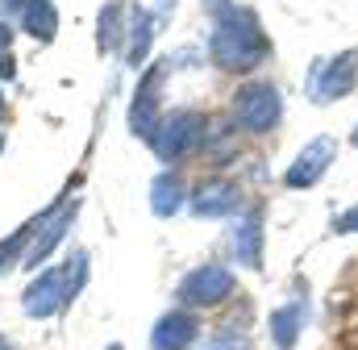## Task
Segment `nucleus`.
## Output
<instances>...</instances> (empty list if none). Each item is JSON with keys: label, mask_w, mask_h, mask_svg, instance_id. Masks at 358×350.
<instances>
[{"label": "nucleus", "mask_w": 358, "mask_h": 350, "mask_svg": "<svg viewBox=\"0 0 358 350\" xmlns=\"http://www.w3.org/2000/svg\"><path fill=\"white\" fill-rule=\"evenodd\" d=\"M21 25H25L29 38L50 42V38H55V25H59V13H55L50 0H25V8H21Z\"/></svg>", "instance_id": "16"}, {"label": "nucleus", "mask_w": 358, "mask_h": 350, "mask_svg": "<svg viewBox=\"0 0 358 350\" xmlns=\"http://www.w3.org/2000/svg\"><path fill=\"white\" fill-rule=\"evenodd\" d=\"M263 204H255V209H246L242 217H238V225H234V234H229V242H234V259L242 262V267H250V271H259L263 267Z\"/></svg>", "instance_id": "10"}, {"label": "nucleus", "mask_w": 358, "mask_h": 350, "mask_svg": "<svg viewBox=\"0 0 358 350\" xmlns=\"http://www.w3.org/2000/svg\"><path fill=\"white\" fill-rule=\"evenodd\" d=\"M179 204H183V179L176 172H163L150 183V209L155 217H176Z\"/></svg>", "instance_id": "15"}, {"label": "nucleus", "mask_w": 358, "mask_h": 350, "mask_svg": "<svg viewBox=\"0 0 358 350\" xmlns=\"http://www.w3.org/2000/svg\"><path fill=\"white\" fill-rule=\"evenodd\" d=\"M196 338H200L196 313L176 309V313H163V317H159V326H155V334H150V346L155 350H187Z\"/></svg>", "instance_id": "11"}, {"label": "nucleus", "mask_w": 358, "mask_h": 350, "mask_svg": "<svg viewBox=\"0 0 358 350\" xmlns=\"http://www.w3.org/2000/svg\"><path fill=\"white\" fill-rule=\"evenodd\" d=\"M0 117H4V96H0Z\"/></svg>", "instance_id": "25"}, {"label": "nucleus", "mask_w": 358, "mask_h": 350, "mask_svg": "<svg viewBox=\"0 0 358 350\" xmlns=\"http://www.w3.org/2000/svg\"><path fill=\"white\" fill-rule=\"evenodd\" d=\"M242 209V188L234 179H204L192 192V213L196 217H229Z\"/></svg>", "instance_id": "9"}, {"label": "nucleus", "mask_w": 358, "mask_h": 350, "mask_svg": "<svg viewBox=\"0 0 358 350\" xmlns=\"http://www.w3.org/2000/svg\"><path fill=\"white\" fill-rule=\"evenodd\" d=\"M167 67L171 63H155V67H146V76H142V84H138V96H134V104H129V130L138 134V138H155L159 134V125H163V113H159V88L167 80Z\"/></svg>", "instance_id": "7"}, {"label": "nucleus", "mask_w": 358, "mask_h": 350, "mask_svg": "<svg viewBox=\"0 0 358 350\" xmlns=\"http://www.w3.org/2000/svg\"><path fill=\"white\" fill-rule=\"evenodd\" d=\"M334 234H358V209H346L334 217Z\"/></svg>", "instance_id": "19"}, {"label": "nucleus", "mask_w": 358, "mask_h": 350, "mask_svg": "<svg viewBox=\"0 0 358 350\" xmlns=\"http://www.w3.org/2000/svg\"><path fill=\"white\" fill-rule=\"evenodd\" d=\"M0 8L4 13H17V8H25V0H0Z\"/></svg>", "instance_id": "21"}, {"label": "nucleus", "mask_w": 358, "mask_h": 350, "mask_svg": "<svg viewBox=\"0 0 358 350\" xmlns=\"http://www.w3.org/2000/svg\"><path fill=\"white\" fill-rule=\"evenodd\" d=\"M0 150H4V138H0Z\"/></svg>", "instance_id": "27"}, {"label": "nucleus", "mask_w": 358, "mask_h": 350, "mask_svg": "<svg viewBox=\"0 0 358 350\" xmlns=\"http://www.w3.org/2000/svg\"><path fill=\"white\" fill-rule=\"evenodd\" d=\"M0 76H4V80L13 76V59H8V46H0Z\"/></svg>", "instance_id": "20"}, {"label": "nucleus", "mask_w": 358, "mask_h": 350, "mask_svg": "<svg viewBox=\"0 0 358 350\" xmlns=\"http://www.w3.org/2000/svg\"><path fill=\"white\" fill-rule=\"evenodd\" d=\"M121 8L117 4H104V13H100V34H96V42H100V50H117V42H121Z\"/></svg>", "instance_id": "17"}, {"label": "nucleus", "mask_w": 358, "mask_h": 350, "mask_svg": "<svg viewBox=\"0 0 358 350\" xmlns=\"http://www.w3.org/2000/svg\"><path fill=\"white\" fill-rule=\"evenodd\" d=\"M213 13V38H208V59L221 71L246 76L263 67L271 55V42L250 8H238L234 0H204Z\"/></svg>", "instance_id": "1"}, {"label": "nucleus", "mask_w": 358, "mask_h": 350, "mask_svg": "<svg viewBox=\"0 0 358 350\" xmlns=\"http://www.w3.org/2000/svg\"><path fill=\"white\" fill-rule=\"evenodd\" d=\"M8 42H13V29H8V25H0V46H8Z\"/></svg>", "instance_id": "22"}, {"label": "nucleus", "mask_w": 358, "mask_h": 350, "mask_svg": "<svg viewBox=\"0 0 358 350\" xmlns=\"http://www.w3.org/2000/svg\"><path fill=\"white\" fill-rule=\"evenodd\" d=\"M334 159H338V142L329 138V134H321V138H313V142H304V150L292 159V167L283 172V183L287 188H313V183H321L325 172L334 167Z\"/></svg>", "instance_id": "8"}, {"label": "nucleus", "mask_w": 358, "mask_h": 350, "mask_svg": "<svg viewBox=\"0 0 358 350\" xmlns=\"http://www.w3.org/2000/svg\"><path fill=\"white\" fill-rule=\"evenodd\" d=\"M358 88V50H342L334 59H317L308 76V96L317 104H334Z\"/></svg>", "instance_id": "5"}, {"label": "nucleus", "mask_w": 358, "mask_h": 350, "mask_svg": "<svg viewBox=\"0 0 358 350\" xmlns=\"http://www.w3.org/2000/svg\"><path fill=\"white\" fill-rule=\"evenodd\" d=\"M204 138H208V121L200 113H192V108H179L171 117H163V125L150 138V146H155V155L163 163H176V159H187L192 150H200Z\"/></svg>", "instance_id": "3"}, {"label": "nucleus", "mask_w": 358, "mask_h": 350, "mask_svg": "<svg viewBox=\"0 0 358 350\" xmlns=\"http://www.w3.org/2000/svg\"><path fill=\"white\" fill-rule=\"evenodd\" d=\"M108 350H121V346H108Z\"/></svg>", "instance_id": "28"}, {"label": "nucleus", "mask_w": 358, "mask_h": 350, "mask_svg": "<svg viewBox=\"0 0 358 350\" xmlns=\"http://www.w3.org/2000/svg\"><path fill=\"white\" fill-rule=\"evenodd\" d=\"M84 279H88V255H71V262H63L55 271H42L25 288V300L21 304H25L29 317H50V313H59L63 304H71L80 296Z\"/></svg>", "instance_id": "2"}, {"label": "nucleus", "mask_w": 358, "mask_h": 350, "mask_svg": "<svg viewBox=\"0 0 358 350\" xmlns=\"http://www.w3.org/2000/svg\"><path fill=\"white\" fill-rule=\"evenodd\" d=\"M167 8H176V0H159V13H167Z\"/></svg>", "instance_id": "23"}, {"label": "nucleus", "mask_w": 358, "mask_h": 350, "mask_svg": "<svg viewBox=\"0 0 358 350\" xmlns=\"http://www.w3.org/2000/svg\"><path fill=\"white\" fill-rule=\"evenodd\" d=\"M234 117L246 134H271L283 121V96L275 84H246L234 92Z\"/></svg>", "instance_id": "4"}, {"label": "nucleus", "mask_w": 358, "mask_h": 350, "mask_svg": "<svg viewBox=\"0 0 358 350\" xmlns=\"http://www.w3.org/2000/svg\"><path fill=\"white\" fill-rule=\"evenodd\" d=\"M0 350H13V346H8V342H4V338H0Z\"/></svg>", "instance_id": "24"}, {"label": "nucleus", "mask_w": 358, "mask_h": 350, "mask_svg": "<svg viewBox=\"0 0 358 350\" xmlns=\"http://www.w3.org/2000/svg\"><path fill=\"white\" fill-rule=\"evenodd\" d=\"M204 350H250V338H246V330H238V321H229L225 330H217Z\"/></svg>", "instance_id": "18"}, {"label": "nucleus", "mask_w": 358, "mask_h": 350, "mask_svg": "<svg viewBox=\"0 0 358 350\" xmlns=\"http://www.w3.org/2000/svg\"><path fill=\"white\" fill-rule=\"evenodd\" d=\"M304 300H292V304H279L275 313H271V342L279 350H292L300 342V334H304Z\"/></svg>", "instance_id": "13"}, {"label": "nucleus", "mask_w": 358, "mask_h": 350, "mask_svg": "<svg viewBox=\"0 0 358 350\" xmlns=\"http://www.w3.org/2000/svg\"><path fill=\"white\" fill-rule=\"evenodd\" d=\"M229 292H234V271L221 267V262H204V267L187 271L176 288L179 304H187V309H213V304H221Z\"/></svg>", "instance_id": "6"}, {"label": "nucleus", "mask_w": 358, "mask_h": 350, "mask_svg": "<svg viewBox=\"0 0 358 350\" xmlns=\"http://www.w3.org/2000/svg\"><path fill=\"white\" fill-rule=\"evenodd\" d=\"M150 42H155V17L146 8H134L129 13V67H142L146 55H150Z\"/></svg>", "instance_id": "14"}, {"label": "nucleus", "mask_w": 358, "mask_h": 350, "mask_svg": "<svg viewBox=\"0 0 358 350\" xmlns=\"http://www.w3.org/2000/svg\"><path fill=\"white\" fill-rule=\"evenodd\" d=\"M355 146H358V130H355Z\"/></svg>", "instance_id": "26"}, {"label": "nucleus", "mask_w": 358, "mask_h": 350, "mask_svg": "<svg viewBox=\"0 0 358 350\" xmlns=\"http://www.w3.org/2000/svg\"><path fill=\"white\" fill-rule=\"evenodd\" d=\"M71 217H76V204H71V209H67V204H59V209H50V213L42 217V225L34 230V242L25 246V267H38V262L59 246V238L67 234Z\"/></svg>", "instance_id": "12"}]
</instances>
